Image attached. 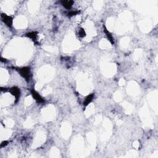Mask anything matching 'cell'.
Returning <instances> with one entry per match:
<instances>
[{
  "label": "cell",
  "mask_w": 158,
  "mask_h": 158,
  "mask_svg": "<svg viewBox=\"0 0 158 158\" xmlns=\"http://www.w3.org/2000/svg\"><path fill=\"white\" fill-rule=\"evenodd\" d=\"M19 74L26 80L27 81L30 80L31 78V69L29 67H23L21 68H16Z\"/></svg>",
  "instance_id": "cell-1"
},
{
  "label": "cell",
  "mask_w": 158,
  "mask_h": 158,
  "mask_svg": "<svg viewBox=\"0 0 158 158\" xmlns=\"http://www.w3.org/2000/svg\"><path fill=\"white\" fill-rule=\"evenodd\" d=\"M2 21L8 27H12V24H13V18L11 16H8L4 13H2L1 15Z\"/></svg>",
  "instance_id": "cell-2"
},
{
  "label": "cell",
  "mask_w": 158,
  "mask_h": 158,
  "mask_svg": "<svg viewBox=\"0 0 158 158\" xmlns=\"http://www.w3.org/2000/svg\"><path fill=\"white\" fill-rule=\"evenodd\" d=\"M9 92L11 93L12 95H13L16 98L15 103L18 102L19 98L21 96V90L17 86H13L9 89Z\"/></svg>",
  "instance_id": "cell-3"
},
{
  "label": "cell",
  "mask_w": 158,
  "mask_h": 158,
  "mask_svg": "<svg viewBox=\"0 0 158 158\" xmlns=\"http://www.w3.org/2000/svg\"><path fill=\"white\" fill-rule=\"evenodd\" d=\"M31 94L32 95L33 99L36 100V101L38 103H43L45 102V100L43 99V98L39 95V93L37 91H35L34 89L31 90Z\"/></svg>",
  "instance_id": "cell-4"
},
{
  "label": "cell",
  "mask_w": 158,
  "mask_h": 158,
  "mask_svg": "<svg viewBox=\"0 0 158 158\" xmlns=\"http://www.w3.org/2000/svg\"><path fill=\"white\" fill-rule=\"evenodd\" d=\"M103 28H104V33H105L106 37H107L108 40H109L110 43L112 44V45H114V40L113 35L111 34V32L108 30L106 28V27L104 26H103Z\"/></svg>",
  "instance_id": "cell-5"
},
{
  "label": "cell",
  "mask_w": 158,
  "mask_h": 158,
  "mask_svg": "<svg viewBox=\"0 0 158 158\" xmlns=\"http://www.w3.org/2000/svg\"><path fill=\"white\" fill-rule=\"evenodd\" d=\"M74 1H72V0H63V1H61V4L63 5V7H64L65 9H70L72 8V5L74 4Z\"/></svg>",
  "instance_id": "cell-6"
},
{
  "label": "cell",
  "mask_w": 158,
  "mask_h": 158,
  "mask_svg": "<svg viewBox=\"0 0 158 158\" xmlns=\"http://www.w3.org/2000/svg\"><path fill=\"white\" fill-rule=\"evenodd\" d=\"M27 37L32 39L34 43H37V38H38V33L37 32H29L28 33H27Z\"/></svg>",
  "instance_id": "cell-7"
},
{
  "label": "cell",
  "mask_w": 158,
  "mask_h": 158,
  "mask_svg": "<svg viewBox=\"0 0 158 158\" xmlns=\"http://www.w3.org/2000/svg\"><path fill=\"white\" fill-rule=\"evenodd\" d=\"M94 98V94L91 93L90 95H88L85 98V101H83V106H87L88 104H89L90 103H91L92 101H93Z\"/></svg>",
  "instance_id": "cell-8"
},
{
  "label": "cell",
  "mask_w": 158,
  "mask_h": 158,
  "mask_svg": "<svg viewBox=\"0 0 158 158\" xmlns=\"http://www.w3.org/2000/svg\"><path fill=\"white\" fill-rule=\"evenodd\" d=\"M78 34H79V36L81 37V38H83V37L86 36V33H85V30L83 28H80L79 32H78Z\"/></svg>",
  "instance_id": "cell-9"
},
{
  "label": "cell",
  "mask_w": 158,
  "mask_h": 158,
  "mask_svg": "<svg viewBox=\"0 0 158 158\" xmlns=\"http://www.w3.org/2000/svg\"><path fill=\"white\" fill-rule=\"evenodd\" d=\"M80 13L79 11H72L69 12L68 13H67V16H68L69 17H72L74 16L77 15L78 14Z\"/></svg>",
  "instance_id": "cell-10"
},
{
  "label": "cell",
  "mask_w": 158,
  "mask_h": 158,
  "mask_svg": "<svg viewBox=\"0 0 158 158\" xmlns=\"http://www.w3.org/2000/svg\"><path fill=\"white\" fill-rule=\"evenodd\" d=\"M8 144V141H3L1 144V148H3V147H4L5 146H6Z\"/></svg>",
  "instance_id": "cell-11"
}]
</instances>
